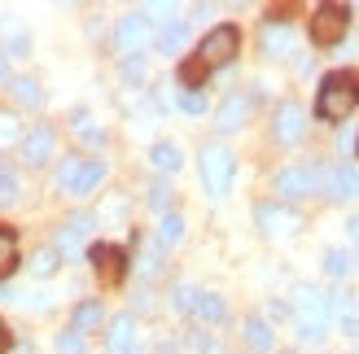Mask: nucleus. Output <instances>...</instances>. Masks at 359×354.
Segmentation results:
<instances>
[{
  "instance_id": "f704fd0d",
  "label": "nucleus",
  "mask_w": 359,
  "mask_h": 354,
  "mask_svg": "<svg viewBox=\"0 0 359 354\" xmlns=\"http://www.w3.org/2000/svg\"><path fill=\"white\" fill-rule=\"evenodd\" d=\"M0 83H9V52L0 48Z\"/></svg>"
},
{
  "instance_id": "9d476101",
  "label": "nucleus",
  "mask_w": 359,
  "mask_h": 354,
  "mask_svg": "<svg viewBox=\"0 0 359 354\" xmlns=\"http://www.w3.org/2000/svg\"><path fill=\"white\" fill-rule=\"evenodd\" d=\"M145 40H149V17H145V13L118 17V27H114V44H118V52H136Z\"/></svg>"
},
{
  "instance_id": "bb28decb",
  "label": "nucleus",
  "mask_w": 359,
  "mask_h": 354,
  "mask_svg": "<svg viewBox=\"0 0 359 354\" xmlns=\"http://www.w3.org/2000/svg\"><path fill=\"white\" fill-rule=\"evenodd\" d=\"M18 140H22V132H18V114L0 110V149H13Z\"/></svg>"
},
{
  "instance_id": "a878e982",
  "label": "nucleus",
  "mask_w": 359,
  "mask_h": 354,
  "mask_svg": "<svg viewBox=\"0 0 359 354\" xmlns=\"http://www.w3.org/2000/svg\"><path fill=\"white\" fill-rule=\"evenodd\" d=\"M57 250H53V245H44V250H35V258H31V271L35 276H53V271H57Z\"/></svg>"
},
{
  "instance_id": "20e7f679",
  "label": "nucleus",
  "mask_w": 359,
  "mask_h": 354,
  "mask_svg": "<svg viewBox=\"0 0 359 354\" xmlns=\"http://www.w3.org/2000/svg\"><path fill=\"white\" fill-rule=\"evenodd\" d=\"M294 306H298V337L302 341H320V337H325V324H329V315H333L329 297L320 293V289H311V285H298Z\"/></svg>"
},
{
  "instance_id": "473e14b6",
  "label": "nucleus",
  "mask_w": 359,
  "mask_h": 354,
  "mask_svg": "<svg viewBox=\"0 0 359 354\" xmlns=\"http://www.w3.org/2000/svg\"><path fill=\"white\" fill-rule=\"evenodd\" d=\"M149 206H154V210H167V206H171V188H167L163 180L149 188Z\"/></svg>"
},
{
  "instance_id": "9b49d317",
  "label": "nucleus",
  "mask_w": 359,
  "mask_h": 354,
  "mask_svg": "<svg viewBox=\"0 0 359 354\" xmlns=\"http://www.w3.org/2000/svg\"><path fill=\"white\" fill-rule=\"evenodd\" d=\"M88 232H93V215H83V210H79V215H70V219L57 227V241H53V250H57V254H75L79 241H83Z\"/></svg>"
},
{
  "instance_id": "c756f323",
  "label": "nucleus",
  "mask_w": 359,
  "mask_h": 354,
  "mask_svg": "<svg viewBox=\"0 0 359 354\" xmlns=\"http://www.w3.org/2000/svg\"><path fill=\"white\" fill-rule=\"evenodd\" d=\"M88 350V341H83V332H75V328H66V332H57V354H83Z\"/></svg>"
},
{
  "instance_id": "2eb2a0df",
  "label": "nucleus",
  "mask_w": 359,
  "mask_h": 354,
  "mask_svg": "<svg viewBox=\"0 0 359 354\" xmlns=\"http://www.w3.org/2000/svg\"><path fill=\"white\" fill-rule=\"evenodd\" d=\"M132 341H136V320L132 315H114L110 332H105V350L110 354H132Z\"/></svg>"
},
{
  "instance_id": "f3484780",
  "label": "nucleus",
  "mask_w": 359,
  "mask_h": 354,
  "mask_svg": "<svg viewBox=\"0 0 359 354\" xmlns=\"http://www.w3.org/2000/svg\"><path fill=\"white\" fill-rule=\"evenodd\" d=\"M241 332H245V346L255 350V354H267V350H272V328H267L259 315H250V320L241 324Z\"/></svg>"
},
{
  "instance_id": "f257e3e1",
  "label": "nucleus",
  "mask_w": 359,
  "mask_h": 354,
  "mask_svg": "<svg viewBox=\"0 0 359 354\" xmlns=\"http://www.w3.org/2000/svg\"><path fill=\"white\" fill-rule=\"evenodd\" d=\"M237 48H241V31L232 22H219L215 31H206V40L197 44V52L189 62H180V83H184L189 92H197V87L210 79V70H219L237 57Z\"/></svg>"
},
{
  "instance_id": "4c0bfd02",
  "label": "nucleus",
  "mask_w": 359,
  "mask_h": 354,
  "mask_svg": "<svg viewBox=\"0 0 359 354\" xmlns=\"http://www.w3.org/2000/svg\"><path fill=\"white\" fill-rule=\"evenodd\" d=\"M285 354H298V350H285Z\"/></svg>"
},
{
  "instance_id": "aec40b11",
  "label": "nucleus",
  "mask_w": 359,
  "mask_h": 354,
  "mask_svg": "<svg viewBox=\"0 0 359 354\" xmlns=\"http://www.w3.org/2000/svg\"><path fill=\"white\" fill-rule=\"evenodd\" d=\"M193 311L202 315L206 324H224V320H228V306H224L219 293H197V306H193Z\"/></svg>"
},
{
  "instance_id": "39448f33",
  "label": "nucleus",
  "mask_w": 359,
  "mask_h": 354,
  "mask_svg": "<svg viewBox=\"0 0 359 354\" xmlns=\"http://www.w3.org/2000/svg\"><path fill=\"white\" fill-rule=\"evenodd\" d=\"M101 180H105L101 157H66V162L57 167V184L70 192V197H88Z\"/></svg>"
},
{
  "instance_id": "dca6fc26",
  "label": "nucleus",
  "mask_w": 359,
  "mask_h": 354,
  "mask_svg": "<svg viewBox=\"0 0 359 354\" xmlns=\"http://www.w3.org/2000/svg\"><path fill=\"white\" fill-rule=\"evenodd\" d=\"M245 118H250V97L245 92H232L219 105V122H215V127H219V132H237V127H245Z\"/></svg>"
},
{
  "instance_id": "e433bc0d",
  "label": "nucleus",
  "mask_w": 359,
  "mask_h": 354,
  "mask_svg": "<svg viewBox=\"0 0 359 354\" xmlns=\"http://www.w3.org/2000/svg\"><path fill=\"white\" fill-rule=\"evenodd\" d=\"M9 350V332H5V324H0V354Z\"/></svg>"
},
{
  "instance_id": "6ab92c4d",
  "label": "nucleus",
  "mask_w": 359,
  "mask_h": 354,
  "mask_svg": "<svg viewBox=\"0 0 359 354\" xmlns=\"http://www.w3.org/2000/svg\"><path fill=\"white\" fill-rule=\"evenodd\" d=\"M290 40H294V31L285 27V22H267V27H263V35H259L263 52H285V48H290Z\"/></svg>"
},
{
  "instance_id": "1a4fd4ad",
  "label": "nucleus",
  "mask_w": 359,
  "mask_h": 354,
  "mask_svg": "<svg viewBox=\"0 0 359 354\" xmlns=\"http://www.w3.org/2000/svg\"><path fill=\"white\" fill-rule=\"evenodd\" d=\"M320 167H285L280 175H276V192L280 197H307V192H316L320 188Z\"/></svg>"
},
{
  "instance_id": "5701e85b",
  "label": "nucleus",
  "mask_w": 359,
  "mask_h": 354,
  "mask_svg": "<svg viewBox=\"0 0 359 354\" xmlns=\"http://www.w3.org/2000/svg\"><path fill=\"white\" fill-rule=\"evenodd\" d=\"M13 267H18V236L9 227H0V280H5Z\"/></svg>"
},
{
  "instance_id": "412c9836",
  "label": "nucleus",
  "mask_w": 359,
  "mask_h": 354,
  "mask_svg": "<svg viewBox=\"0 0 359 354\" xmlns=\"http://www.w3.org/2000/svg\"><path fill=\"white\" fill-rule=\"evenodd\" d=\"M149 162H154L158 171H180V162H184V157H180V149L171 145V140H158V145L149 149Z\"/></svg>"
},
{
  "instance_id": "c85d7f7f",
  "label": "nucleus",
  "mask_w": 359,
  "mask_h": 354,
  "mask_svg": "<svg viewBox=\"0 0 359 354\" xmlns=\"http://www.w3.org/2000/svg\"><path fill=\"white\" fill-rule=\"evenodd\" d=\"M18 192H22V184H18V175L0 167V206H13V201H18Z\"/></svg>"
},
{
  "instance_id": "4be33fe9",
  "label": "nucleus",
  "mask_w": 359,
  "mask_h": 354,
  "mask_svg": "<svg viewBox=\"0 0 359 354\" xmlns=\"http://www.w3.org/2000/svg\"><path fill=\"white\" fill-rule=\"evenodd\" d=\"M9 92L22 101V105H31V110H40V105H44V87L35 83V79H13V83H9Z\"/></svg>"
},
{
  "instance_id": "ddd939ff",
  "label": "nucleus",
  "mask_w": 359,
  "mask_h": 354,
  "mask_svg": "<svg viewBox=\"0 0 359 354\" xmlns=\"http://www.w3.org/2000/svg\"><path fill=\"white\" fill-rule=\"evenodd\" d=\"M22 157H27L31 167H44L48 157H53V127H48V122H40V127H31L22 136Z\"/></svg>"
},
{
  "instance_id": "7c9ffc66",
  "label": "nucleus",
  "mask_w": 359,
  "mask_h": 354,
  "mask_svg": "<svg viewBox=\"0 0 359 354\" xmlns=\"http://www.w3.org/2000/svg\"><path fill=\"white\" fill-rule=\"evenodd\" d=\"M325 271H329V276H346V271H351V254H346V250H329V254H325Z\"/></svg>"
},
{
  "instance_id": "7ed1b4c3",
  "label": "nucleus",
  "mask_w": 359,
  "mask_h": 354,
  "mask_svg": "<svg viewBox=\"0 0 359 354\" xmlns=\"http://www.w3.org/2000/svg\"><path fill=\"white\" fill-rule=\"evenodd\" d=\"M197 167H202V184H206L210 197H228L232 175H237V157H232V149L228 145H202Z\"/></svg>"
},
{
  "instance_id": "0eeeda50",
  "label": "nucleus",
  "mask_w": 359,
  "mask_h": 354,
  "mask_svg": "<svg viewBox=\"0 0 359 354\" xmlns=\"http://www.w3.org/2000/svg\"><path fill=\"white\" fill-rule=\"evenodd\" d=\"M302 132H307V110H302L298 101H280L276 114H272V136L280 145H298Z\"/></svg>"
},
{
  "instance_id": "cd10ccee",
  "label": "nucleus",
  "mask_w": 359,
  "mask_h": 354,
  "mask_svg": "<svg viewBox=\"0 0 359 354\" xmlns=\"http://www.w3.org/2000/svg\"><path fill=\"white\" fill-rule=\"evenodd\" d=\"M145 79V52H128L123 57V83H140Z\"/></svg>"
},
{
  "instance_id": "c9c22d12",
  "label": "nucleus",
  "mask_w": 359,
  "mask_h": 354,
  "mask_svg": "<svg viewBox=\"0 0 359 354\" xmlns=\"http://www.w3.org/2000/svg\"><path fill=\"white\" fill-rule=\"evenodd\" d=\"M346 227H351V241H355V254H359V219H351Z\"/></svg>"
},
{
  "instance_id": "b1692460",
  "label": "nucleus",
  "mask_w": 359,
  "mask_h": 354,
  "mask_svg": "<svg viewBox=\"0 0 359 354\" xmlns=\"http://www.w3.org/2000/svg\"><path fill=\"white\" fill-rule=\"evenodd\" d=\"M101 324V302H79L75 306V324H70V328H75V332H93Z\"/></svg>"
},
{
  "instance_id": "72a5a7b5",
  "label": "nucleus",
  "mask_w": 359,
  "mask_h": 354,
  "mask_svg": "<svg viewBox=\"0 0 359 354\" xmlns=\"http://www.w3.org/2000/svg\"><path fill=\"white\" fill-rule=\"evenodd\" d=\"M193 306H197V289L175 285V311H193Z\"/></svg>"
},
{
  "instance_id": "f8f14e48",
  "label": "nucleus",
  "mask_w": 359,
  "mask_h": 354,
  "mask_svg": "<svg viewBox=\"0 0 359 354\" xmlns=\"http://www.w3.org/2000/svg\"><path fill=\"white\" fill-rule=\"evenodd\" d=\"M320 184L329 188V197H359V171L355 167H325V175H320Z\"/></svg>"
},
{
  "instance_id": "4468645a",
  "label": "nucleus",
  "mask_w": 359,
  "mask_h": 354,
  "mask_svg": "<svg viewBox=\"0 0 359 354\" xmlns=\"http://www.w3.org/2000/svg\"><path fill=\"white\" fill-rule=\"evenodd\" d=\"M255 219H259V227H263L267 236H280V232H290V227H298V215H294V210H285V206H276V201H263L255 210Z\"/></svg>"
},
{
  "instance_id": "2f4dec72",
  "label": "nucleus",
  "mask_w": 359,
  "mask_h": 354,
  "mask_svg": "<svg viewBox=\"0 0 359 354\" xmlns=\"http://www.w3.org/2000/svg\"><path fill=\"white\" fill-rule=\"evenodd\" d=\"M180 110H184V114H206V97L184 87V92H180Z\"/></svg>"
},
{
  "instance_id": "423d86ee",
  "label": "nucleus",
  "mask_w": 359,
  "mask_h": 354,
  "mask_svg": "<svg viewBox=\"0 0 359 354\" xmlns=\"http://www.w3.org/2000/svg\"><path fill=\"white\" fill-rule=\"evenodd\" d=\"M346 27H351V9H346V5H320V9L311 13V44L333 48V44L346 35Z\"/></svg>"
},
{
  "instance_id": "6e6552de",
  "label": "nucleus",
  "mask_w": 359,
  "mask_h": 354,
  "mask_svg": "<svg viewBox=\"0 0 359 354\" xmlns=\"http://www.w3.org/2000/svg\"><path fill=\"white\" fill-rule=\"evenodd\" d=\"M88 258H93V267H97V276H101L105 289L123 285V276H128V254H123L118 245H93Z\"/></svg>"
},
{
  "instance_id": "a211bd4d",
  "label": "nucleus",
  "mask_w": 359,
  "mask_h": 354,
  "mask_svg": "<svg viewBox=\"0 0 359 354\" xmlns=\"http://www.w3.org/2000/svg\"><path fill=\"white\" fill-rule=\"evenodd\" d=\"M184 40H189V22H167L163 31H158L154 48L158 52H180V48H184Z\"/></svg>"
},
{
  "instance_id": "393cba45",
  "label": "nucleus",
  "mask_w": 359,
  "mask_h": 354,
  "mask_svg": "<svg viewBox=\"0 0 359 354\" xmlns=\"http://www.w3.org/2000/svg\"><path fill=\"white\" fill-rule=\"evenodd\" d=\"M180 236H184V219H180V215H163V223H158V245H175Z\"/></svg>"
},
{
  "instance_id": "f03ea898",
  "label": "nucleus",
  "mask_w": 359,
  "mask_h": 354,
  "mask_svg": "<svg viewBox=\"0 0 359 354\" xmlns=\"http://www.w3.org/2000/svg\"><path fill=\"white\" fill-rule=\"evenodd\" d=\"M355 105H359V75L355 70H333V75H325V83H320V92H316V114L325 122H342Z\"/></svg>"
}]
</instances>
